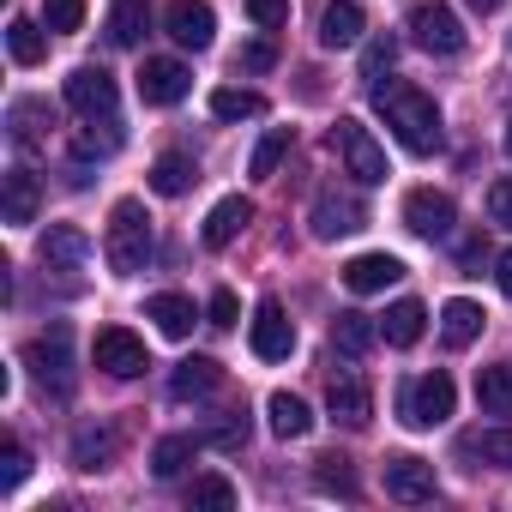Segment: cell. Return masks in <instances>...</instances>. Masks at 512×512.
Instances as JSON below:
<instances>
[{
	"label": "cell",
	"mask_w": 512,
	"mask_h": 512,
	"mask_svg": "<svg viewBox=\"0 0 512 512\" xmlns=\"http://www.w3.org/2000/svg\"><path fill=\"white\" fill-rule=\"evenodd\" d=\"M193 91V73L181 67V61H145L139 67V97L151 103V109H169V103H181Z\"/></svg>",
	"instance_id": "15"
},
{
	"label": "cell",
	"mask_w": 512,
	"mask_h": 512,
	"mask_svg": "<svg viewBox=\"0 0 512 512\" xmlns=\"http://www.w3.org/2000/svg\"><path fill=\"white\" fill-rule=\"evenodd\" d=\"M458 260H464V266H476V260H482V235H470V241L458 247Z\"/></svg>",
	"instance_id": "49"
},
{
	"label": "cell",
	"mask_w": 512,
	"mask_h": 512,
	"mask_svg": "<svg viewBox=\"0 0 512 512\" xmlns=\"http://www.w3.org/2000/svg\"><path fill=\"white\" fill-rule=\"evenodd\" d=\"M506 157H512V127H506Z\"/></svg>",
	"instance_id": "51"
},
{
	"label": "cell",
	"mask_w": 512,
	"mask_h": 512,
	"mask_svg": "<svg viewBox=\"0 0 512 512\" xmlns=\"http://www.w3.org/2000/svg\"><path fill=\"white\" fill-rule=\"evenodd\" d=\"M314 488L320 494H344V500H356L362 488H356V470H350V458H338V452H326L320 458V470H314Z\"/></svg>",
	"instance_id": "36"
},
{
	"label": "cell",
	"mask_w": 512,
	"mask_h": 512,
	"mask_svg": "<svg viewBox=\"0 0 512 512\" xmlns=\"http://www.w3.org/2000/svg\"><path fill=\"white\" fill-rule=\"evenodd\" d=\"M7 127H13V145H19V151H37V145H49L43 127H55V109L37 103V97H19V103L7 109Z\"/></svg>",
	"instance_id": "19"
},
{
	"label": "cell",
	"mask_w": 512,
	"mask_h": 512,
	"mask_svg": "<svg viewBox=\"0 0 512 512\" xmlns=\"http://www.w3.org/2000/svg\"><path fill=\"white\" fill-rule=\"evenodd\" d=\"M452 404H458V386H452V374H440V368L398 386V416H404L410 428H440V422L452 416Z\"/></svg>",
	"instance_id": "4"
},
{
	"label": "cell",
	"mask_w": 512,
	"mask_h": 512,
	"mask_svg": "<svg viewBox=\"0 0 512 512\" xmlns=\"http://www.w3.org/2000/svg\"><path fill=\"white\" fill-rule=\"evenodd\" d=\"M470 446L482 452V464H494V470H512V428H488V434H476Z\"/></svg>",
	"instance_id": "39"
},
{
	"label": "cell",
	"mask_w": 512,
	"mask_h": 512,
	"mask_svg": "<svg viewBox=\"0 0 512 512\" xmlns=\"http://www.w3.org/2000/svg\"><path fill=\"white\" fill-rule=\"evenodd\" d=\"M284 157H290V127H272V133H266L260 145H253V163H247V169L260 175V181H272Z\"/></svg>",
	"instance_id": "37"
},
{
	"label": "cell",
	"mask_w": 512,
	"mask_h": 512,
	"mask_svg": "<svg viewBox=\"0 0 512 512\" xmlns=\"http://www.w3.org/2000/svg\"><path fill=\"white\" fill-rule=\"evenodd\" d=\"M25 362H31V380H37L49 398H73L79 368H73V332H67V326H49L43 338H31V344H25Z\"/></svg>",
	"instance_id": "3"
},
{
	"label": "cell",
	"mask_w": 512,
	"mask_h": 512,
	"mask_svg": "<svg viewBox=\"0 0 512 512\" xmlns=\"http://www.w3.org/2000/svg\"><path fill=\"white\" fill-rule=\"evenodd\" d=\"M470 7H476V13H494V7H500V0H470Z\"/></svg>",
	"instance_id": "50"
},
{
	"label": "cell",
	"mask_w": 512,
	"mask_h": 512,
	"mask_svg": "<svg viewBox=\"0 0 512 512\" xmlns=\"http://www.w3.org/2000/svg\"><path fill=\"white\" fill-rule=\"evenodd\" d=\"M404 278V266L392 260V253H356V260L344 266V284L356 290V296H380L386 284H398Z\"/></svg>",
	"instance_id": "17"
},
{
	"label": "cell",
	"mask_w": 512,
	"mask_h": 512,
	"mask_svg": "<svg viewBox=\"0 0 512 512\" xmlns=\"http://www.w3.org/2000/svg\"><path fill=\"white\" fill-rule=\"evenodd\" d=\"M476 404H482V416H512V368L506 362H488L476 374Z\"/></svg>",
	"instance_id": "29"
},
{
	"label": "cell",
	"mask_w": 512,
	"mask_h": 512,
	"mask_svg": "<svg viewBox=\"0 0 512 512\" xmlns=\"http://www.w3.org/2000/svg\"><path fill=\"white\" fill-rule=\"evenodd\" d=\"M43 25L49 31H79L85 25V0H43Z\"/></svg>",
	"instance_id": "41"
},
{
	"label": "cell",
	"mask_w": 512,
	"mask_h": 512,
	"mask_svg": "<svg viewBox=\"0 0 512 512\" xmlns=\"http://www.w3.org/2000/svg\"><path fill=\"white\" fill-rule=\"evenodd\" d=\"M145 320H157V332H163V338H187L199 314H193V302H187V296L163 290V296H151V302H145Z\"/></svg>",
	"instance_id": "23"
},
{
	"label": "cell",
	"mask_w": 512,
	"mask_h": 512,
	"mask_svg": "<svg viewBox=\"0 0 512 512\" xmlns=\"http://www.w3.org/2000/svg\"><path fill=\"white\" fill-rule=\"evenodd\" d=\"M374 109H380V121L392 127V139H398L410 157H434V151L446 145L440 109H434L428 91H416V85H404V79H386V85H374Z\"/></svg>",
	"instance_id": "1"
},
{
	"label": "cell",
	"mask_w": 512,
	"mask_h": 512,
	"mask_svg": "<svg viewBox=\"0 0 512 512\" xmlns=\"http://www.w3.org/2000/svg\"><path fill=\"white\" fill-rule=\"evenodd\" d=\"M145 31H151V7H145V0H115V7H109V43L115 49H139Z\"/></svg>",
	"instance_id": "22"
},
{
	"label": "cell",
	"mask_w": 512,
	"mask_h": 512,
	"mask_svg": "<svg viewBox=\"0 0 512 512\" xmlns=\"http://www.w3.org/2000/svg\"><path fill=\"white\" fill-rule=\"evenodd\" d=\"M115 151H121V127H115V121H109L103 133H97V121H85V127L73 133V163H79V169H85L91 157H115Z\"/></svg>",
	"instance_id": "32"
},
{
	"label": "cell",
	"mask_w": 512,
	"mask_h": 512,
	"mask_svg": "<svg viewBox=\"0 0 512 512\" xmlns=\"http://www.w3.org/2000/svg\"><path fill=\"white\" fill-rule=\"evenodd\" d=\"M187 506H217V512H229L235 506V488H229V476H193V488H187Z\"/></svg>",
	"instance_id": "38"
},
{
	"label": "cell",
	"mask_w": 512,
	"mask_h": 512,
	"mask_svg": "<svg viewBox=\"0 0 512 512\" xmlns=\"http://www.w3.org/2000/svg\"><path fill=\"white\" fill-rule=\"evenodd\" d=\"M320 43H326V49H350V43H362V7H356V0H332V7H326V19H320Z\"/></svg>",
	"instance_id": "24"
},
{
	"label": "cell",
	"mask_w": 512,
	"mask_h": 512,
	"mask_svg": "<svg viewBox=\"0 0 512 512\" xmlns=\"http://www.w3.org/2000/svg\"><path fill=\"white\" fill-rule=\"evenodd\" d=\"M266 416H272V434H278V440H302V434L314 428V416H308V404H302L296 392H272Z\"/></svg>",
	"instance_id": "30"
},
{
	"label": "cell",
	"mask_w": 512,
	"mask_h": 512,
	"mask_svg": "<svg viewBox=\"0 0 512 512\" xmlns=\"http://www.w3.org/2000/svg\"><path fill=\"white\" fill-rule=\"evenodd\" d=\"M85 260H91V241H85V229H73V223H55V229L43 235V266H49L61 284H79Z\"/></svg>",
	"instance_id": "11"
},
{
	"label": "cell",
	"mask_w": 512,
	"mask_h": 512,
	"mask_svg": "<svg viewBox=\"0 0 512 512\" xmlns=\"http://www.w3.org/2000/svg\"><path fill=\"white\" fill-rule=\"evenodd\" d=\"M488 217H494V223H506V229H512V175H500V181H494V187H488Z\"/></svg>",
	"instance_id": "46"
},
{
	"label": "cell",
	"mask_w": 512,
	"mask_h": 512,
	"mask_svg": "<svg viewBox=\"0 0 512 512\" xmlns=\"http://www.w3.org/2000/svg\"><path fill=\"white\" fill-rule=\"evenodd\" d=\"M205 446H217V452H235V446H247V416H223V422L205 434Z\"/></svg>",
	"instance_id": "43"
},
{
	"label": "cell",
	"mask_w": 512,
	"mask_h": 512,
	"mask_svg": "<svg viewBox=\"0 0 512 512\" xmlns=\"http://www.w3.org/2000/svg\"><path fill=\"white\" fill-rule=\"evenodd\" d=\"M482 320H488V314H482L476 302H464V296L446 302V308H440V338H446V350H464V344L482 332Z\"/></svg>",
	"instance_id": "27"
},
{
	"label": "cell",
	"mask_w": 512,
	"mask_h": 512,
	"mask_svg": "<svg viewBox=\"0 0 512 512\" xmlns=\"http://www.w3.org/2000/svg\"><path fill=\"white\" fill-rule=\"evenodd\" d=\"M374 338H380V326H374L368 314H338V320H332V350H338V356H350V362H356V356H368V350H374Z\"/></svg>",
	"instance_id": "28"
},
{
	"label": "cell",
	"mask_w": 512,
	"mask_h": 512,
	"mask_svg": "<svg viewBox=\"0 0 512 512\" xmlns=\"http://www.w3.org/2000/svg\"><path fill=\"white\" fill-rule=\"evenodd\" d=\"M235 67H241V73H272V67H278V49L260 37V43H247V49L235 55Z\"/></svg>",
	"instance_id": "45"
},
{
	"label": "cell",
	"mask_w": 512,
	"mask_h": 512,
	"mask_svg": "<svg viewBox=\"0 0 512 512\" xmlns=\"http://www.w3.org/2000/svg\"><path fill=\"white\" fill-rule=\"evenodd\" d=\"M163 25H169V37L181 43V49H211V37H217V13L205 7V0H169V13H163Z\"/></svg>",
	"instance_id": "13"
},
{
	"label": "cell",
	"mask_w": 512,
	"mask_h": 512,
	"mask_svg": "<svg viewBox=\"0 0 512 512\" xmlns=\"http://www.w3.org/2000/svg\"><path fill=\"white\" fill-rule=\"evenodd\" d=\"M326 404H332V416H338L344 428H368V416H374V392H368V380H362L356 368L332 374V386H326Z\"/></svg>",
	"instance_id": "14"
},
{
	"label": "cell",
	"mask_w": 512,
	"mask_h": 512,
	"mask_svg": "<svg viewBox=\"0 0 512 512\" xmlns=\"http://www.w3.org/2000/svg\"><path fill=\"white\" fill-rule=\"evenodd\" d=\"M386 494L392 500H404V506H416V500H434V464L428 458H392L386 464Z\"/></svg>",
	"instance_id": "16"
},
{
	"label": "cell",
	"mask_w": 512,
	"mask_h": 512,
	"mask_svg": "<svg viewBox=\"0 0 512 512\" xmlns=\"http://www.w3.org/2000/svg\"><path fill=\"white\" fill-rule=\"evenodd\" d=\"M404 223H410L416 235L440 241V235H452V223H458V205H452L446 193H434V187H416V193H404Z\"/></svg>",
	"instance_id": "12"
},
{
	"label": "cell",
	"mask_w": 512,
	"mask_h": 512,
	"mask_svg": "<svg viewBox=\"0 0 512 512\" xmlns=\"http://www.w3.org/2000/svg\"><path fill=\"white\" fill-rule=\"evenodd\" d=\"M217 386H223V368H217L211 356H187V362L169 374V398H181V404H187V398H211Z\"/></svg>",
	"instance_id": "20"
},
{
	"label": "cell",
	"mask_w": 512,
	"mask_h": 512,
	"mask_svg": "<svg viewBox=\"0 0 512 512\" xmlns=\"http://www.w3.org/2000/svg\"><path fill=\"white\" fill-rule=\"evenodd\" d=\"M199 446H205V440H193V434H169V440H157L151 470H157V476H181V470H187V458H193Z\"/></svg>",
	"instance_id": "35"
},
{
	"label": "cell",
	"mask_w": 512,
	"mask_h": 512,
	"mask_svg": "<svg viewBox=\"0 0 512 512\" xmlns=\"http://www.w3.org/2000/svg\"><path fill=\"white\" fill-rule=\"evenodd\" d=\"M205 314H211V326H217V332H229V326H235V314H241V308H235V296H229V290H217V296H211V308H205Z\"/></svg>",
	"instance_id": "47"
},
{
	"label": "cell",
	"mask_w": 512,
	"mask_h": 512,
	"mask_svg": "<svg viewBox=\"0 0 512 512\" xmlns=\"http://www.w3.org/2000/svg\"><path fill=\"white\" fill-rule=\"evenodd\" d=\"M494 284H500V296H512V247L500 253V266H494Z\"/></svg>",
	"instance_id": "48"
},
{
	"label": "cell",
	"mask_w": 512,
	"mask_h": 512,
	"mask_svg": "<svg viewBox=\"0 0 512 512\" xmlns=\"http://www.w3.org/2000/svg\"><path fill=\"white\" fill-rule=\"evenodd\" d=\"M392 61H398V37H374V43L362 49V79H374V85H380V73H386Z\"/></svg>",
	"instance_id": "42"
},
{
	"label": "cell",
	"mask_w": 512,
	"mask_h": 512,
	"mask_svg": "<svg viewBox=\"0 0 512 512\" xmlns=\"http://www.w3.org/2000/svg\"><path fill=\"white\" fill-rule=\"evenodd\" d=\"M61 97H67L85 121H115V103H121V91H115V79H109L103 67H73L67 85H61Z\"/></svg>",
	"instance_id": "6"
},
{
	"label": "cell",
	"mask_w": 512,
	"mask_h": 512,
	"mask_svg": "<svg viewBox=\"0 0 512 512\" xmlns=\"http://www.w3.org/2000/svg\"><path fill=\"white\" fill-rule=\"evenodd\" d=\"M422 320H428V314H422V302H410V296H404V302H392V308H386L380 338H386L392 350H410V344L422 338Z\"/></svg>",
	"instance_id": "26"
},
{
	"label": "cell",
	"mask_w": 512,
	"mask_h": 512,
	"mask_svg": "<svg viewBox=\"0 0 512 512\" xmlns=\"http://www.w3.org/2000/svg\"><path fill=\"white\" fill-rule=\"evenodd\" d=\"M97 368H103L109 380H133V374H145V368H151L145 338H133L127 326H103V332H97Z\"/></svg>",
	"instance_id": "9"
},
{
	"label": "cell",
	"mask_w": 512,
	"mask_h": 512,
	"mask_svg": "<svg viewBox=\"0 0 512 512\" xmlns=\"http://www.w3.org/2000/svg\"><path fill=\"white\" fill-rule=\"evenodd\" d=\"M7 49H13L19 67H37V61L49 55V37H43L31 19H13V25H7Z\"/></svg>",
	"instance_id": "34"
},
{
	"label": "cell",
	"mask_w": 512,
	"mask_h": 512,
	"mask_svg": "<svg viewBox=\"0 0 512 512\" xmlns=\"http://www.w3.org/2000/svg\"><path fill=\"white\" fill-rule=\"evenodd\" d=\"M193 181H199V169H193V157H181V151H163V157L151 163V193H163V199H181Z\"/></svg>",
	"instance_id": "25"
},
{
	"label": "cell",
	"mask_w": 512,
	"mask_h": 512,
	"mask_svg": "<svg viewBox=\"0 0 512 512\" xmlns=\"http://www.w3.org/2000/svg\"><path fill=\"white\" fill-rule=\"evenodd\" d=\"M37 175L31 169H7V223H37Z\"/></svg>",
	"instance_id": "31"
},
{
	"label": "cell",
	"mask_w": 512,
	"mask_h": 512,
	"mask_svg": "<svg viewBox=\"0 0 512 512\" xmlns=\"http://www.w3.org/2000/svg\"><path fill=\"white\" fill-rule=\"evenodd\" d=\"M247 19L260 31H278V25H290V0H247Z\"/></svg>",
	"instance_id": "44"
},
{
	"label": "cell",
	"mask_w": 512,
	"mask_h": 512,
	"mask_svg": "<svg viewBox=\"0 0 512 512\" xmlns=\"http://www.w3.org/2000/svg\"><path fill=\"white\" fill-rule=\"evenodd\" d=\"M410 43L428 49V55H458L464 49V25L452 7H440V0H422V7L410 13Z\"/></svg>",
	"instance_id": "7"
},
{
	"label": "cell",
	"mask_w": 512,
	"mask_h": 512,
	"mask_svg": "<svg viewBox=\"0 0 512 512\" xmlns=\"http://www.w3.org/2000/svg\"><path fill=\"white\" fill-rule=\"evenodd\" d=\"M247 223H253V199L229 193V199H217V205L205 211V229H199V235H205V247H229Z\"/></svg>",
	"instance_id": "18"
},
{
	"label": "cell",
	"mask_w": 512,
	"mask_h": 512,
	"mask_svg": "<svg viewBox=\"0 0 512 512\" xmlns=\"http://www.w3.org/2000/svg\"><path fill=\"white\" fill-rule=\"evenodd\" d=\"M332 151L344 157V169H350L362 187H374V181H386V175H392V169H386L380 139H374L362 121H338V127H332Z\"/></svg>",
	"instance_id": "5"
},
{
	"label": "cell",
	"mask_w": 512,
	"mask_h": 512,
	"mask_svg": "<svg viewBox=\"0 0 512 512\" xmlns=\"http://www.w3.org/2000/svg\"><path fill=\"white\" fill-rule=\"evenodd\" d=\"M115 452H121V434H115V428L85 422V428L73 434V464H79V470H109Z\"/></svg>",
	"instance_id": "21"
},
{
	"label": "cell",
	"mask_w": 512,
	"mask_h": 512,
	"mask_svg": "<svg viewBox=\"0 0 512 512\" xmlns=\"http://www.w3.org/2000/svg\"><path fill=\"white\" fill-rule=\"evenodd\" d=\"M247 344H253V356L260 362H284L290 350H296V326H290V314H284V302H260L253 308V326H247Z\"/></svg>",
	"instance_id": "8"
},
{
	"label": "cell",
	"mask_w": 512,
	"mask_h": 512,
	"mask_svg": "<svg viewBox=\"0 0 512 512\" xmlns=\"http://www.w3.org/2000/svg\"><path fill=\"white\" fill-rule=\"evenodd\" d=\"M25 476H31V452H25L19 440H7V446H0V488L13 494V488H19Z\"/></svg>",
	"instance_id": "40"
},
{
	"label": "cell",
	"mask_w": 512,
	"mask_h": 512,
	"mask_svg": "<svg viewBox=\"0 0 512 512\" xmlns=\"http://www.w3.org/2000/svg\"><path fill=\"white\" fill-rule=\"evenodd\" d=\"M260 109H266V97H260V91H235V85L211 91V115H217V121H253Z\"/></svg>",
	"instance_id": "33"
},
{
	"label": "cell",
	"mask_w": 512,
	"mask_h": 512,
	"mask_svg": "<svg viewBox=\"0 0 512 512\" xmlns=\"http://www.w3.org/2000/svg\"><path fill=\"white\" fill-rule=\"evenodd\" d=\"M103 253H109V266H115L121 278L145 272V260H151V217H145V205H139V199H121V205L109 211Z\"/></svg>",
	"instance_id": "2"
},
{
	"label": "cell",
	"mask_w": 512,
	"mask_h": 512,
	"mask_svg": "<svg viewBox=\"0 0 512 512\" xmlns=\"http://www.w3.org/2000/svg\"><path fill=\"white\" fill-rule=\"evenodd\" d=\"M362 223H368V205H362L356 193H344V187H326V193L314 199V235H320V241L356 235Z\"/></svg>",
	"instance_id": "10"
}]
</instances>
